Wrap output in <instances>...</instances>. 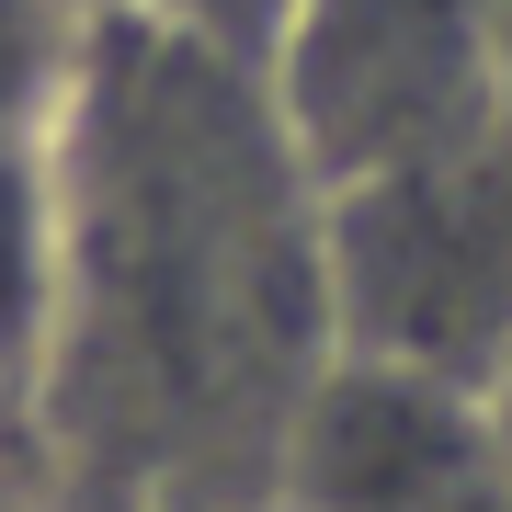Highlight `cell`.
Returning <instances> with one entry per match:
<instances>
[{
	"label": "cell",
	"instance_id": "30bf717a",
	"mask_svg": "<svg viewBox=\"0 0 512 512\" xmlns=\"http://www.w3.org/2000/svg\"><path fill=\"white\" fill-rule=\"evenodd\" d=\"M12 421H23V410H12Z\"/></svg>",
	"mask_w": 512,
	"mask_h": 512
},
{
	"label": "cell",
	"instance_id": "6da1fadb",
	"mask_svg": "<svg viewBox=\"0 0 512 512\" xmlns=\"http://www.w3.org/2000/svg\"><path fill=\"white\" fill-rule=\"evenodd\" d=\"M57 183V512L274 490L296 410L342 353L330 183L308 171L274 80L148 0H103L80 92L57 114Z\"/></svg>",
	"mask_w": 512,
	"mask_h": 512
},
{
	"label": "cell",
	"instance_id": "8992f818",
	"mask_svg": "<svg viewBox=\"0 0 512 512\" xmlns=\"http://www.w3.org/2000/svg\"><path fill=\"white\" fill-rule=\"evenodd\" d=\"M103 0H0V137H46L80 92Z\"/></svg>",
	"mask_w": 512,
	"mask_h": 512
},
{
	"label": "cell",
	"instance_id": "277c9868",
	"mask_svg": "<svg viewBox=\"0 0 512 512\" xmlns=\"http://www.w3.org/2000/svg\"><path fill=\"white\" fill-rule=\"evenodd\" d=\"M274 490L296 512H512V421L467 376L330 353Z\"/></svg>",
	"mask_w": 512,
	"mask_h": 512
},
{
	"label": "cell",
	"instance_id": "ba28073f",
	"mask_svg": "<svg viewBox=\"0 0 512 512\" xmlns=\"http://www.w3.org/2000/svg\"><path fill=\"white\" fill-rule=\"evenodd\" d=\"M148 512H296L285 490H217V501H148Z\"/></svg>",
	"mask_w": 512,
	"mask_h": 512
},
{
	"label": "cell",
	"instance_id": "52a82bcc",
	"mask_svg": "<svg viewBox=\"0 0 512 512\" xmlns=\"http://www.w3.org/2000/svg\"><path fill=\"white\" fill-rule=\"evenodd\" d=\"M148 12H171L183 35H205V46H228V57H251V69H262L296 0H148Z\"/></svg>",
	"mask_w": 512,
	"mask_h": 512
},
{
	"label": "cell",
	"instance_id": "7a4b0ae2",
	"mask_svg": "<svg viewBox=\"0 0 512 512\" xmlns=\"http://www.w3.org/2000/svg\"><path fill=\"white\" fill-rule=\"evenodd\" d=\"M330 308L342 353L421 376H512V126L433 148L376 183H330Z\"/></svg>",
	"mask_w": 512,
	"mask_h": 512
},
{
	"label": "cell",
	"instance_id": "5b68a950",
	"mask_svg": "<svg viewBox=\"0 0 512 512\" xmlns=\"http://www.w3.org/2000/svg\"><path fill=\"white\" fill-rule=\"evenodd\" d=\"M69 319V183H57V126L0 137V410L46 433V365Z\"/></svg>",
	"mask_w": 512,
	"mask_h": 512
},
{
	"label": "cell",
	"instance_id": "3957f363",
	"mask_svg": "<svg viewBox=\"0 0 512 512\" xmlns=\"http://www.w3.org/2000/svg\"><path fill=\"white\" fill-rule=\"evenodd\" d=\"M262 80L319 183H376L501 126V0H296Z\"/></svg>",
	"mask_w": 512,
	"mask_h": 512
},
{
	"label": "cell",
	"instance_id": "9c48e42d",
	"mask_svg": "<svg viewBox=\"0 0 512 512\" xmlns=\"http://www.w3.org/2000/svg\"><path fill=\"white\" fill-rule=\"evenodd\" d=\"M501 126H512V0H501Z\"/></svg>",
	"mask_w": 512,
	"mask_h": 512
}]
</instances>
